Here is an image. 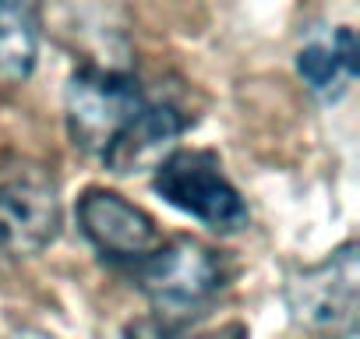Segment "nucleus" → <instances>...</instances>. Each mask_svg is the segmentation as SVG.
Returning <instances> with one entry per match:
<instances>
[{
	"instance_id": "9d476101",
	"label": "nucleus",
	"mask_w": 360,
	"mask_h": 339,
	"mask_svg": "<svg viewBox=\"0 0 360 339\" xmlns=\"http://www.w3.org/2000/svg\"><path fill=\"white\" fill-rule=\"evenodd\" d=\"M11 339H53V335H43V332H18V335H11Z\"/></svg>"
},
{
	"instance_id": "6e6552de",
	"label": "nucleus",
	"mask_w": 360,
	"mask_h": 339,
	"mask_svg": "<svg viewBox=\"0 0 360 339\" xmlns=\"http://www.w3.org/2000/svg\"><path fill=\"white\" fill-rule=\"evenodd\" d=\"M39 53V0H0V82H25Z\"/></svg>"
},
{
	"instance_id": "0eeeda50",
	"label": "nucleus",
	"mask_w": 360,
	"mask_h": 339,
	"mask_svg": "<svg viewBox=\"0 0 360 339\" xmlns=\"http://www.w3.org/2000/svg\"><path fill=\"white\" fill-rule=\"evenodd\" d=\"M297 71L307 89L321 99H339L346 85L356 78V36L353 29H335L325 39L307 43L297 53Z\"/></svg>"
},
{
	"instance_id": "f257e3e1",
	"label": "nucleus",
	"mask_w": 360,
	"mask_h": 339,
	"mask_svg": "<svg viewBox=\"0 0 360 339\" xmlns=\"http://www.w3.org/2000/svg\"><path fill=\"white\" fill-rule=\"evenodd\" d=\"M188 113L176 99L145 89L127 71L82 68L68 82V131L75 148L113 174H131L184 134Z\"/></svg>"
},
{
	"instance_id": "7ed1b4c3",
	"label": "nucleus",
	"mask_w": 360,
	"mask_h": 339,
	"mask_svg": "<svg viewBox=\"0 0 360 339\" xmlns=\"http://www.w3.org/2000/svg\"><path fill=\"white\" fill-rule=\"evenodd\" d=\"M152 188L180 212L195 216L198 223L233 234L244 230L251 212L240 198V191L230 184V177L223 174V166L212 152L202 148H180L169 152L159 166H155V181Z\"/></svg>"
},
{
	"instance_id": "f03ea898",
	"label": "nucleus",
	"mask_w": 360,
	"mask_h": 339,
	"mask_svg": "<svg viewBox=\"0 0 360 339\" xmlns=\"http://www.w3.org/2000/svg\"><path fill=\"white\" fill-rule=\"evenodd\" d=\"M131 272L152 300L155 318L173 325H188V318L202 314L226 283L219 251L195 237H166V244Z\"/></svg>"
},
{
	"instance_id": "423d86ee",
	"label": "nucleus",
	"mask_w": 360,
	"mask_h": 339,
	"mask_svg": "<svg viewBox=\"0 0 360 339\" xmlns=\"http://www.w3.org/2000/svg\"><path fill=\"white\" fill-rule=\"evenodd\" d=\"M78 226L103 258L127 265V269L141 265L148 255H155L166 244V234L159 230V223L141 205L127 202L124 195H117L110 188L82 191Z\"/></svg>"
},
{
	"instance_id": "1a4fd4ad",
	"label": "nucleus",
	"mask_w": 360,
	"mask_h": 339,
	"mask_svg": "<svg viewBox=\"0 0 360 339\" xmlns=\"http://www.w3.org/2000/svg\"><path fill=\"white\" fill-rule=\"evenodd\" d=\"M127 339H248V328L240 321H226L219 328L188 335L184 325H173V321H162V318H141V321L127 325Z\"/></svg>"
},
{
	"instance_id": "39448f33",
	"label": "nucleus",
	"mask_w": 360,
	"mask_h": 339,
	"mask_svg": "<svg viewBox=\"0 0 360 339\" xmlns=\"http://www.w3.org/2000/svg\"><path fill=\"white\" fill-rule=\"evenodd\" d=\"M60 230V198L43 166H15L0 177V251L11 258L39 255Z\"/></svg>"
},
{
	"instance_id": "20e7f679",
	"label": "nucleus",
	"mask_w": 360,
	"mask_h": 339,
	"mask_svg": "<svg viewBox=\"0 0 360 339\" xmlns=\"http://www.w3.org/2000/svg\"><path fill=\"white\" fill-rule=\"evenodd\" d=\"M356 244L335 248L325 262L307 265L286 279V307L290 314L314 332L353 328L356 321V293H360V258Z\"/></svg>"
}]
</instances>
